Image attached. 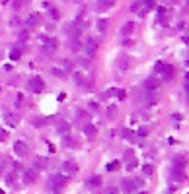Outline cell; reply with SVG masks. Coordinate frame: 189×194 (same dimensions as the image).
Listing matches in <instances>:
<instances>
[{"mask_svg": "<svg viewBox=\"0 0 189 194\" xmlns=\"http://www.w3.org/2000/svg\"><path fill=\"white\" fill-rule=\"evenodd\" d=\"M183 169H185V159L183 157H174V163H172V179L174 181H181L183 179Z\"/></svg>", "mask_w": 189, "mask_h": 194, "instance_id": "cell-1", "label": "cell"}, {"mask_svg": "<svg viewBox=\"0 0 189 194\" xmlns=\"http://www.w3.org/2000/svg\"><path fill=\"white\" fill-rule=\"evenodd\" d=\"M154 72L158 74V76H164V80H172V78H174V68L168 66V64H164V62H156Z\"/></svg>", "mask_w": 189, "mask_h": 194, "instance_id": "cell-2", "label": "cell"}, {"mask_svg": "<svg viewBox=\"0 0 189 194\" xmlns=\"http://www.w3.org/2000/svg\"><path fill=\"white\" fill-rule=\"evenodd\" d=\"M29 89H31L33 93H41V91L45 89V84H43V80H41L39 76H33V78L29 80Z\"/></svg>", "mask_w": 189, "mask_h": 194, "instance_id": "cell-3", "label": "cell"}, {"mask_svg": "<svg viewBox=\"0 0 189 194\" xmlns=\"http://www.w3.org/2000/svg\"><path fill=\"white\" fill-rule=\"evenodd\" d=\"M67 181H68V177H63V175H55L51 179V184H53V188L55 190H60V188H64V184H67Z\"/></svg>", "mask_w": 189, "mask_h": 194, "instance_id": "cell-4", "label": "cell"}, {"mask_svg": "<svg viewBox=\"0 0 189 194\" xmlns=\"http://www.w3.org/2000/svg\"><path fill=\"white\" fill-rule=\"evenodd\" d=\"M14 151H16V155H20V157H26V155L29 154V148H27L26 142H16L14 144Z\"/></svg>", "mask_w": 189, "mask_h": 194, "instance_id": "cell-5", "label": "cell"}, {"mask_svg": "<svg viewBox=\"0 0 189 194\" xmlns=\"http://www.w3.org/2000/svg\"><path fill=\"white\" fill-rule=\"evenodd\" d=\"M82 47H84V51H86V55H88V56H94V55H96V51H98V43L94 39H88V41H86V45H82Z\"/></svg>", "mask_w": 189, "mask_h": 194, "instance_id": "cell-6", "label": "cell"}, {"mask_svg": "<svg viewBox=\"0 0 189 194\" xmlns=\"http://www.w3.org/2000/svg\"><path fill=\"white\" fill-rule=\"evenodd\" d=\"M67 33L70 35V39H78L80 33H82V29H80L78 23H68V25H67Z\"/></svg>", "mask_w": 189, "mask_h": 194, "instance_id": "cell-7", "label": "cell"}, {"mask_svg": "<svg viewBox=\"0 0 189 194\" xmlns=\"http://www.w3.org/2000/svg\"><path fill=\"white\" fill-rule=\"evenodd\" d=\"M138 183L141 181H137V179H133V181H123V192H133V190H137L138 188Z\"/></svg>", "mask_w": 189, "mask_h": 194, "instance_id": "cell-8", "label": "cell"}, {"mask_svg": "<svg viewBox=\"0 0 189 194\" xmlns=\"http://www.w3.org/2000/svg\"><path fill=\"white\" fill-rule=\"evenodd\" d=\"M57 45H59V43H57V39H47V41H45V45H43V51L47 52V55H53V52L57 51Z\"/></svg>", "mask_w": 189, "mask_h": 194, "instance_id": "cell-9", "label": "cell"}, {"mask_svg": "<svg viewBox=\"0 0 189 194\" xmlns=\"http://www.w3.org/2000/svg\"><path fill=\"white\" fill-rule=\"evenodd\" d=\"M156 88H158V82H156V78H148V80L144 82V89L148 93H154Z\"/></svg>", "mask_w": 189, "mask_h": 194, "instance_id": "cell-10", "label": "cell"}, {"mask_svg": "<svg viewBox=\"0 0 189 194\" xmlns=\"http://www.w3.org/2000/svg\"><path fill=\"white\" fill-rule=\"evenodd\" d=\"M35 179H37V169H29V171L23 175V183L26 184H31Z\"/></svg>", "mask_w": 189, "mask_h": 194, "instance_id": "cell-11", "label": "cell"}, {"mask_svg": "<svg viewBox=\"0 0 189 194\" xmlns=\"http://www.w3.org/2000/svg\"><path fill=\"white\" fill-rule=\"evenodd\" d=\"M4 121H6L10 126H18L20 124V117H18V115H12V113H6V115H4Z\"/></svg>", "mask_w": 189, "mask_h": 194, "instance_id": "cell-12", "label": "cell"}, {"mask_svg": "<svg viewBox=\"0 0 189 194\" xmlns=\"http://www.w3.org/2000/svg\"><path fill=\"white\" fill-rule=\"evenodd\" d=\"M63 171L67 173V175H74V173H76V163L64 161V163H63Z\"/></svg>", "mask_w": 189, "mask_h": 194, "instance_id": "cell-13", "label": "cell"}, {"mask_svg": "<svg viewBox=\"0 0 189 194\" xmlns=\"http://www.w3.org/2000/svg\"><path fill=\"white\" fill-rule=\"evenodd\" d=\"M125 159H127V169H135L137 167V159L133 157V151H125Z\"/></svg>", "mask_w": 189, "mask_h": 194, "instance_id": "cell-14", "label": "cell"}, {"mask_svg": "<svg viewBox=\"0 0 189 194\" xmlns=\"http://www.w3.org/2000/svg\"><path fill=\"white\" fill-rule=\"evenodd\" d=\"M100 184H101V177H90L88 179V187L90 188H100Z\"/></svg>", "mask_w": 189, "mask_h": 194, "instance_id": "cell-15", "label": "cell"}, {"mask_svg": "<svg viewBox=\"0 0 189 194\" xmlns=\"http://www.w3.org/2000/svg\"><path fill=\"white\" fill-rule=\"evenodd\" d=\"M121 31H123V35H127V37H129L131 33L135 31V23H133V22H127L125 25H123V29H121Z\"/></svg>", "mask_w": 189, "mask_h": 194, "instance_id": "cell-16", "label": "cell"}, {"mask_svg": "<svg viewBox=\"0 0 189 194\" xmlns=\"http://www.w3.org/2000/svg\"><path fill=\"white\" fill-rule=\"evenodd\" d=\"M96 126H92V124H84V134L88 136V138H94L96 136Z\"/></svg>", "mask_w": 189, "mask_h": 194, "instance_id": "cell-17", "label": "cell"}, {"mask_svg": "<svg viewBox=\"0 0 189 194\" xmlns=\"http://www.w3.org/2000/svg\"><path fill=\"white\" fill-rule=\"evenodd\" d=\"M27 23H29V25H39V23H41L39 14H31V16H29V19H27Z\"/></svg>", "mask_w": 189, "mask_h": 194, "instance_id": "cell-18", "label": "cell"}, {"mask_svg": "<svg viewBox=\"0 0 189 194\" xmlns=\"http://www.w3.org/2000/svg\"><path fill=\"white\" fill-rule=\"evenodd\" d=\"M70 49H72V51H80V49H82L80 39H70Z\"/></svg>", "mask_w": 189, "mask_h": 194, "instance_id": "cell-19", "label": "cell"}, {"mask_svg": "<svg viewBox=\"0 0 189 194\" xmlns=\"http://www.w3.org/2000/svg\"><path fill=\"white\" fill-rule=\"evenodd\" d=\"M107 25H109L107 19H98V29H100V31H105V29H107Z\"/></svg>", "mask_w": 189, "mask_h": 194, "instance_id": "cell-20", "label": "cell"}, {"mask_svg": "<svg viewBox=\"0 0 189 194\" xmlns=\"http://www.w3.org/2000/svg\"><path fill=\"white\" fill-rule=\"evenodd\" d=\"M20 55H22V49H20V47H18V49H14V51L10 52V60H18V58H20Z\"/></svg>", "mask_w": 189, "mask_h": 194, "instance_id": "cell-21", "label": "cell"}, {"mask_svg": "<svg viewBox=\"0 0 189 194\" xmlns=\"http://www.w3.org/2000/svg\"><path fill=\"white\" fill-rule=\"evenodd\" d=\"M119 167H121V163H119V161H111V163H109L107 165V171H119Z\"/></svg>", "mask_w": 189, "mask_h": 194, "instance_id": "cell-22", "label": "cell"}, {"mask_svg": "<svg viewBox=\"0 0 189 194\" xmlns=\"http://www.w3.org/2000/svg\"><path fill=\"white\" fill-rule=\"evenodd\" d=\"M113 4H115V0H101V2H100V8H101V10H105V8L113 6Z\"/></svg>", "mask_w": 189, "mask_h": 194, "instance_id": "cell-23", "label": "cell"}, {"mask_svg": "<svg viewBox=\"0 0 189 194\" xmlns=\"http://www.w3.org/2000/svg\"><path fill=\"white\" fill-rule=\"evenodd\" d=\"M35 167H37V171H39V167H47V159L37 157V159H35Z\"/></svg>", "mask_w": 189, "mask_h": 194, "instance_id": "cell-24", "label": "cell"}, {"mask_svg": "<svg viewBox=\"0 0 189 194\" xmlns=\"http://www.w3.org/2000/svg\"><path fill=\"white\" fill-rule=\"evenodd\" d=\"M51 72H53V76H57V78H64V76H67L64 70H60V68H53Z\"/></svg>", "mask_w": 189, "mask_h": 194, "instance_id": "cell-25", "label": "cell"}, {"mask_svg": "<svg viewBox=\"0 0 189 194\" xmlns=\"http://www.w3.org/2000/svg\"><path fill=\"white\" fill-rule=\"evenodd\" d=\"M68 128H70V126H68L67 122H63V124H59V128H57V130H59L60 134H68Z\"/></svg>", "mask_w": 189, "mask_h": 194, "instance_id": "cell-26", "label": "cell"}, {"mask_svg": "<svg viewBox=\"0 0 189 194\" xmlns=\"http://www.w3.org/2000/svg\"><path fill=\"white\" fill-rule=\"evenodd\" d=\"M14 181H16V169H14V171H12L8 177H6V183H8V184H14Z\"/></svg>", "mask_w": 189, "mask_h": 194, "instance_id": "cell-27", "label": "cell"}, {"mask_svg": "<svg viewBox=\"0 0 189 194\" xmlns=\"http://www.w3.org/2000/svg\"><path fill=\"white\" fill-rule=\"evenodd\" d=\"M141 2L144 4L146 8H154V6H156V0H141Z\"/></svg>", "mask_w": 189, "mask_h": 194, "instance_id": "cell-28", "label": "cell"}, {"mask_svg": "<svg viewBox=\"0 0 189 194\" xmlns=\"http://www.w3.org/2000/svg\"><path fill=\"white\" fill-rule=\"evenodd\" d=\"M49 16H51L53 19H59V10H57V8H51V12H49Z\"/></svg>", "mask_w": 189, "mask_h": 194, "instance_id": "cell-29", "label": "cell"}, {"mask_svg": "<svg viewBox=\"0 0 189 194\" xmlns=\"http://www.w3.org/2000/svg\"><path fill=\"white\" fill-rule=\"evenodd\" d=\"M125 136H127V140H131V142H135V134L131 130H125Z\"/></svg>", "mask_w": 189, "mask_h": 194, "instance_id": "cell-30", "label": "cell"}, {"mask_svg": "<svg viewBox=\"0 0 189 194\" xmlns=\"http://www.w3.org/2000/svg\"><path fill=\"white\" fill-rule=\"evenodd\" d=\"M105 194H119V190H117L115 187H109L107 190H105Z\"/></svg>", "mask_w": 189, "mask_h": 194, "instance_id": "cell-31", "label": "cell"}, {"mask_svg": "<svg viewBox=\"0 0 189 194\" xmlns=\"http://www.w3.org/2000/svg\"><path fill=\"white\" fill-rule=\"evenodd\" d=\"M6 138H8V132L6 130H0V142H4Z\"/></svg>", "mask_w": 189, "mask_h": 194, "instance_id": "cell-32", "label": "cell"}, {"mask_svg": "<svg viewBox=\"0 0 189 194\" xmlns=\"http://www.w3.org/2000/svg\"><path fill=\"white\" fill-rule=\"evenodd\" d=\"M33 124H35V126H43V124H45V121H43V118H37V121H35Z\"/></svg>", "mask_w": 189, "mask_h": 194, "instance_id": "cell-33", "label": "cell"}, {"mask_svg": "<svg viewBox=\"0 0 189 194\" xmlns=\"http://www.w3.org/2000/svg\"><path fill=\"white\" fill-rule=\"evenodd\" d=\"M144 173H146V175H150V173H152V167H150V165H144Z\"/></svg>", "mask_w": 189, "mask_h": 194, "instance_id": "cell-34", "label": "cell"}, {"mask_svg": "<svg viewBox=\"0 0 189 194\" xmlns=\"http://www.w3.org/2000/svg\"><path fill=\"white\" fill-rule=\"evenodd\" d=\"M138 8H141V0H137V2L133 4V10H138Z\"/></svg>", "mask_w": 189, "mask_h": 194, "instance_id": "cell-35", "label": "cell"}, {"mask_svg": "<svg viewBox=\"0 0 189 194\" xmlns=\"http://www.w3.org/2000/svg\"><path fill=\"white\" fill-rule=\"evenodd\" d=\"M185 84H189V72H187V76H185Z\"/></svg>", "mask_w": 189, "mask_h": 194, "instance_id": "cell-36", "label": "cell"}, {"mask_svg": "<svg viewBox=\"0 0 189 194\" xmlns=\"http://www.w3.org/2000/svg\"><path fill=\"white\" fill-rule=\"evenodd\" d=\"M185 91H187V93H189V84H185Z\"/></svg>", "mask_w": 189, "mask_h": 194, "instance_id": "cell-37", "label": "cell"}, {"mask_svg": "<svg viewBox=\"0 0 189 194\" xmlns=\"http://www.w3.org/2000/svg\"><path fill=\"white\" fill-rule=\"evenodd\" d=\"M96 2H101V0H96Z\"/></svg>", "mask_w": 189, "mask_h": 194, "instance_id": "cell-38", "label": "cell"}]
</instances>
